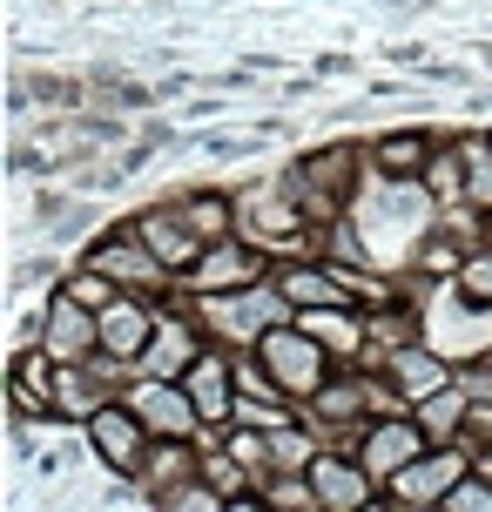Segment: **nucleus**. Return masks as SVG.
<instances>
[{
	"mask_svg": "<svg viewBox=\"0 0 492 512\" xmlns=\"http://www.w3.org/2000/svg\"><path fill=\"white\" fill-rule=\"evenodd\" d=\"M452 290H459L466 304L492 310V250H466V263H459V277H452Z\"/></svg>",
	"mask_w": 492,
	"mask_h": 512,
	"instance_id": "19",
	"label": "nucleus"
},
{
	"mask_svg": "<svg viewBox=\"0 0 492 512\" xmlns=\"http://www.w3.org/2000/svg\"><path fill=\"white\" fill-rule=\"evenodd\" d=\"M459 162H466V203L486 216L492 209V135H459Z\"/></svg>",
	"mask_w": 492,
	"mask_h": 512,
	"instance_id": "18",
	"label": "nucleus"
},
{
	"mask_svg": "<svg viewBox=\"0 0 492 512\" xmlns=\"http://www.w3.org/2000/svg\"><path fill=\"white\" fill-rule=\"evenodd\" d=\"M432 155H439L432 128H391V135L371 142V162H378V176H385V182H425Z\"/></svg>",
	"mask_w": 492,
	"mask_h": 512,
	"instance_id": "15",
	"label": "nucleus"
},
{
	"mask_svg": "<svg viewBox=\"0 0 492 512\" xmlns=\"http://www.w3.org/2000/svg\"><path fill=\"white\" fill-rule=\"evenodd\" d=\"M176 216L189 223L196 236H230L236 230V203H230V189H189V196H176Z\"/></svg>",
	"mask_w": 492,
	"mask_h": 512,
	"instance_id": "17",
	"label": "nucleus"
},
{
	"mask_svg": "<svg viewBox=\"0 0 492 512\" xmlns=\"http://www.w3.org/2000/svg\"><path fill=\"white\" fill-rule=\"evenodd\" d=\"M88 445H95V459H102L115 479H135L142 459H149V445H156V432L142 425V411H135L129 398H122V405L108 398V405L88 418Z\"/></svg>",
	"mask_w": 492,
	"mask_h": 512,
	"instance_id": "3",
	"label": "nucleus"
},
{
	"mask_svg": "<svg viewBox=\"0 0 492 512\" xmlns=\"http://www.w3.org/2000/svg\"><path fill=\"white\" fill-rule=\"evenodd\" d=\"M472 48H479V61H486V68H492V41H472Z\"/></svg>",
	"mask_w": 492,
	"mask_h": 512,
	"instance_id": "21",
	"label": "nucleus"
},
{
	"mask_svg": "<svg viewBox=\"0 0 492 512\" xmlns=\"http://www.w3.org/2000/svg\"><path fill=\"white\" fill-rule=\"evenodd\" d=\"M418 425H425V438L432 445H466V425H472V391L459 384V371H452V384H439V391H425L418 398Z\"/></svg>",
	"mask_w": 492,
	"mask_h": 512,
	"instance_id": "16",
	"label": "nucleus"
},
{
	"mask_svg": "<svg viewBox=\"0 0 492 512\" xmlns=\"http://www.w3.org/2000/svg\"><path fill=\"white\" fill-rule=\"evenodd\" d=\"M203 115H223V95H203V102L182 108V122H203Z\"/></svg>",
	"mask_w": 492,
	"mask_h": 512,
	"instance_id": "20",
	"label": "nucleus"
},
{
	"mask_svg": "<svg viewBox=\"0 0 492 512\" xmlns=\"http://www.w3.org/2000/svg\"><path fill=\"white\" fill-rule=\"evenodd\" d=\"M196 472H203V445H196V438H156V445H149V459H142V472H135L129 486H135V499L162 506V499H169L182 479H196Z\"/></svg>",
	"mask_w": 492,
	"mask_h": 512,
	"instance_id": "10",
	"label": "nucleus"
},
{
	"mask_svg": "<svg viewBox=\"0 0 492 512\" xmlns=\"http://www.w3.org/2000/svg\"><path fill=\"white\" fill-rule=\"evenodd\" d=\"M257 358L270 364V378L284 384V398H304L311 405L317 391H324V378H331V344L324 337H311L304 324H277V331L257 337Z\"/></svg>",
	"mask_w": 492,
	"mask_h": 512,
	"instance_id": "1",
	"label": "nucleus"
},
{
	"mask_svg": "<svg viewBox=\"0 0 492 512\" xmlns=\"http://www.w3.org/2000/svg\"><path fill=\"white\" fill-rule=\"evenodd\" d=\"M182 384H189V398H196V411H203V432H230L236 425V364L223 358L216 344L182 371Z\"/></svg>",
	"mask_w": 492,
	"mask_h": 512,
	"instance_id": "9",
	"label": "nucleus"
},
{
	"mask_svg": "<svg viewBox=\"0 0 492 512\" xmlns=\"http://www.w3.org/2000/svg\"><path fill=\"white\" fill-rule=\"evenodd\" d=\"M466 472H472V452H466V445H425V452H418V459L385 486V499H391V506H412V512L418 506H445V499H452V486H459Z\"/></svg>",
	"mask_w": 492,
	"mask_h": 512,
	"instance_id": "2",
	"label": "nucleus"
},
{
	"mask_svg": "<svg viewBox=\"0 0 492 512\" xmlns=\"http://www.w3.org/2000/svg\"><path fill=\"white\" fill-rule=\"evenodd\" d=\"M209 351V331L196 310H162L156 317V337L142 344V358L129 364V378H182L189 364Z\"/></svg>",
	"mask_w": 492,
	"mask_h": 512,
	"instance_id": "4",
	"label": "nucleus"
},
{
	"mask_svg": "<svg viewBox=\"0 0 492 512\" xmlns=\"http://www.w3.org/2000/svg\"><path fill=\"white\" fill-rule=\"evenodd\" d=\"M277 283H284V297L297 310H358V290L337 277V270H324V256L317 263H284Z\"/></svg>",
	"mask_w": 492,
	"mask_h": 512,
	"instance_id": "13",
	"label": "nucleus"
},
{
	"mask_svg": "<svg viewBox=\"0 0 492 512\" xmlns=\"http://www.w3.org/2000/svg\"><path fill=\"white\" fill-rule=\"evenodd\" d=\"M41 344H48L61 364L95 358V351H102V310H88V304H75L68 290H54L48 310H41Z\"/></svg>",
	"mask_w": 492,
	"mask_h": 512,
	"instance_id": "8",
	"label": "nucleus"
},
{
	"mask_svg": "<svg viewBox=\"0 0 492 512\" xmlns=\"http://www.w3.org/2000/svg\"><path fill=\"white\" fill-rule=\"evenodd\" d=\"M311 486L324 499V512H364V506H378V492H385L364 472L358 452H324V445H317V459H311Z\"/></svg>",
	"mask_w": 492,
	"mask_h": 512,
	"instance_id": "7",
	"label": "nucleus"
},
{
	"mask_svg": "<svg viewBox=\"0 0 492 512\" xmlns=\"http://www.w3.org/2000/svg\"><path fill=\"white\" fill-rule=\"evenodd\" d=\"M129 405L142 411V425H149L156 438H196L203 432V411H196V398H189L182 378H135Z\"/></svg>",
	"mask_w": 492,
	"mask_h": 512,
	"instance_id": "6",
	"label": "nucleus"
},
{
	"mask_svg": "<svg viewBox=\"0 0 492 512\" xmlns=\"http://www.w3.org/2000/svg\"><path fill=\"white\" fill-rule=\"evenodd\" d=\"M425 445H432V438H425V425H418V411L405 405V418H371V425H364L358 432V459H364V472H371L378 486H391Z\"/></svg>",
	"mask_w": 492,
	"mask_h": 512,
	"instance_id": "5",
	"label": "nucleus"
},
{
	"mask_svg": "<svg viewBox=\"0 0 492 512\" xmlns=\"http://www.w3.org/2000/svg\"><path fill=\"white\" fill-rule=\"evenodd\" d=\"M189 283H196V290H243V283H263V256H257V243L216 236V243L196 256Z\"/></svg>",
	"mask_w": 492,
	"mask_h": 512,
	"instance_id": "12",
	"label": "nucleus"
},
{
	"mask_svg": "<svg viewBox=\"0 0 492 512\" xmlns=\"http://www.w3.org/2000/svg\"><path fill=\"white\" fill-rule=\"evenodd\" d=\"M156 297H135V290H122L115 304L102 310V351L108 358H122V371H129L135 358H142V344L156 337Z\"/></svg>",
	"mask_w": 492,
	"mask_h": 512,
	"instance_id": "11",
	"label": "nucleus"
},
{
	"mask_svg": "<svg viewBox=\"0 0 492 512\" xmlns=\"http://www.w3.org/2000/svg\"><path fill=\"white\" fill-rule=\"evenodd\" d=\"M135 230H142V243H149V250H156L162 263L176 270V277H189V270H196V256L209 250V236L189 230V223L176 216V203H169V209H149V216H135Z\"/></svg>",
	"mask_w": 492,
	"mask_h": 512,
	"instance_id": "14",
	"label": "nucleus"
}]
</instances>
